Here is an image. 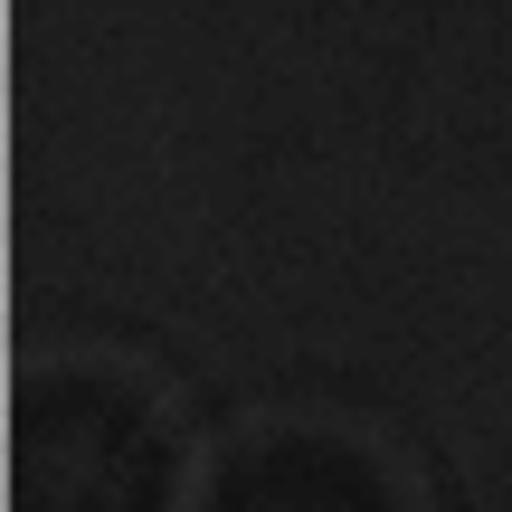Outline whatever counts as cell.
Instances as JSON below:
<instances>
[{
    "label": "cell",
    "instance_id": "2",
    "mask_svg": "<svg viewBox=\"0 0 512 512\" xmlns=\"http://www.w3.org/2000/svg\"><path fill=\"white\" fill-rule=\"evenodd\" d=\"M190 512H418V484L342 418H256L209 456Z\"/></svg>",
    "mask_w": 512,
    "mask_h": 512
},
{
    "label": "cell",
    "instance_id": "1",
    "mask_svg": "<svg viewBox=\"0 0 512 512\" xmlns=\"http://www.w3.org/2000/svg\"><path fill=\"white\" fill-rule=\"evenodd\" d=\"M10 512H181L171 399L124 361H29L10 427Z\"/></svg>",
    "mask_w": 512,
    "mask_h": 512
}]
</instances>
